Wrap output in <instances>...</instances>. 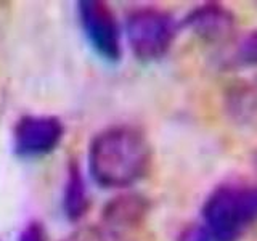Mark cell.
I'll list each match as a JSON object with an SVG mask.
<instances>
[{"mask_svg": "<svg viewBox=\"0 0 257 241\" xmlns=\"http://www.w3.org/2000/svg\"><path fill=\"white\" fill-rule=\"evenodd\" d=\"M236 60L243 64H257V29L247 32L238 42Z\"/></svg>", "mask_w": 257, "mask_h": 241, "instance_id": "cell-10", "label": "cell"}, {"mask_svg": "<svg viewBox=\"0 0 257 241\" xmlns=\"http://www.w3.org/2000/svg\"><path fill=\"white\" fill-rule=\"evenodd\" d=\"M16 241H48L47 230L44 228V225L40 222H29L24 227Z\"/></svg>", "mask_w": 257, "mask_h": 241, "instance_id": "cell-11", "label": "cell"}, {"mask_svg": "<svg viewBox=\"0 0 257 241\" xmlns=\"http://www.w3.org/2000/svg\"><path fill=\"white\" fill-rule=\"evenodd\" d=\"M124 34L137 60L156 61L172 47L177 24L167 12L143 7L127 15Z\"/></svg>", "mask_w": 257, "mask_h": 241, "instance_id": "cell-3", "label": "cell"}, {"mask_svg": "<svg viewBox=\"0 0 257 241\" xmlns=\"http://www.w3.org/2000/svg\"><path fill=\"white\" fill-rule=\"evenodd\" d=\"M64 137V124L52 114H24L13 127V150L23 159L53 153Z\"/></svg>", "mask_w": 257, "mask_h": 241, "instance_id": "cell-5", "label": "cell"}, {"mask_svg": "<svg viewBox=\"0 0 257 241\" xmlns=\"http://www.w3.org/2000/svg\"><path fill=\"white\" fill-rule=\"evenodd\" d=\"M63 241H127V236L117 235V233L108 230L98 225H84L64 238Z\"/></svg>", "mask_w": 257, "mask_h": 241, "instance_id": "cell-9", "label": "cell"}, {"mask_svg": "<svg viewBox=\"0 0 257 241\" xmlns=\"http://www.w3.org/2000/svg\"><path fill=\"white\" fill-rule=\"evenodd\" d=\"M92 204L87 182L77 161H71L63 188V211L69 222H80Z\"/></svg>", "mask_w": 257, "mask_h": 241, "instance_id": "cell-8", "label": "cell"}, {"mask_svg": "<svg viewBox=\"0 0 257 241\" xmlns=\"http://www.w3.org/2000/svg\"><path fill=\"white\" fill-rule=\"evenodd\" d=\"M201 217L212 241H239L257 222V185H219L206 198Z\"/></svg>", "mask_w": 257, "mask_h": 241, "instance_id": "cell-2", "label": "cell"}, {"mask_svg": "<svg viewBox=\"0 0 257 241\" xmlns=\"http://www.w3.org/2000/svg\"><path fill=\"white\" fill-rule=\"evenodd\" d=\"M77 15L93 52L104 61L117 63L122 56V29L114 10L103 0H80Z\"/></svg>", "mask_w": 257, "mask_h": 241, "instance_id": "cell-4", "label": "cell"}, {"mask_svg": "<svg viewBox=\"0 0 257 241\" xmlns=\"http://www.w3.org/2000/svg\"><path fill=\"white\" fill-rule=\"evenodd\" d=\"M254 164H255V171H257V151H255V156H254Z\"/></svg>", "mask_w": 257, "mask_h": 241, "instance_id": "cell-13", "label": "cell"}, {"mask_svg": "<svg viewBox=\"0 0 257 241\" xmlns=\"http://www.w3.org/2000/svg\"><path fill=\"white\" fill-rule=\"evenodd\" d=\"M150 214V201L140 193H122L104 204L101 225L117 235L127 236L128 231L142 227Z\"/></svg>", "mask_w": 257, "mask_h": 241, "instance_id": "cell-6", "label": "cell"}, {"mask_svg": "<svg viewBox=\"0 0 257 241\" xmlns=\"http://www.w3.org/2000/svg\"><path fill=\"white\" fill-rule=\"evenodd\" d=\"M185 28L209 44L227 40L235 31V16L217 4H206L191 10L183 21Z\"/></svg>", "mask_w": 257, "mask_h": 241, "instance_id": "cell-7", "label": "cell"}, {"mask_svg": "<svg viewBox=\"0 0 257 241\" xmlns=\"http://www.w3.org/2000/svg\"><path fill=\"white\" fill-rule=\"evenodd\" d=\"M177 241H212L206 228L203 227V223H195L190 225V227L183 228L180 231Z\"/></svg>", "mask_w": 257, "mask_h": 241, "instance_id": "cell-12", "label": "cell"}, {"mask_svg": "<svg viewBox=\"0 0 257 241\" xmlns=\"http://www.w3.org/2000/svg\"><path fill=\"white\" fill-rule=\"evenodd\" d=\"M151 163V143L137 126H109L88 145V175L101 188L132 187L147 177Z\"/></svg>", "mask_w": 257, "mask_h": 241, "instance_id": "cell-1", "label": "cell"}]
</instances>
